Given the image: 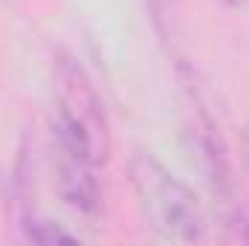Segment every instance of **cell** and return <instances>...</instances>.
<instances>
[{
  "label": "cell",
  "mask_w": 249,
  "mask_h": 246,
  "mask_svg": "<svg viewBox=\"0 0 249 246\" xmlns=\"http://www.w3.org/2000/svg\"><path fill=\"white\" fill-rule=\"evenodd\" d=\"M53 96L55 151L102 168L110 154V124L93 81L70 55H58L53 67Z\"/></svg>",
  "instance_id": "cell-1"
},
{
  "label": "cell",
  "mask_w": 249,
  "mask_h": 246,
  "mask_svg": "<svg viewBox=\"0 0 249 246\" xmlns=\"http://www.w3.org/2000/svg\"><path fill=\"white\" fill-rule=\"evenodd\" d=\"M130 183L148 229L162 241L197 244L206 238V223L194 191L177 180L157 157L139 151L130 159Z\"/></svg>",
  "instance_id": "cell-2"
},
{
  "label": "cell",
  "mask_w": 249,
  "mask_h": 246,
  "mask_svg": "<svg viewBox=\"0 0 249 246\" xmlns=\"http://www.w3.org/2000/svg\"><path fill=\"white\" fill-rule=\"evenodd\" d=\"M55 183L61 200L78 214L96 217L102 209V185H99V168L75 159L70 154L55 151Z\"/></svg>",
  "instance_id": "cell-3"
},
{
  "label": "cell",
  "mask_w": 249,
  "mask_h": 246,
  "mask_svg": "<svg viewBox=\"0 0 249 246\" xmlns=\"http://www.w3.org/2000/svg\"><path fill=\"white\" fill-rule=\"evenodd\" d=\"M23 232H26V238L32 244H72L75 241V235L64 232L61 226H55V223H50L44 217H35V214H29L23 220Z\"/></svg>",
  "instance_id": "cell-4"
},
{
  "label": "cell",
  "mask_w": 249,
  "mask_h": 246,
  "mask_svg": "<svg viewBox=\"0 0 249 246\" xmlns=\"http://www.w3.org/2000/svg\"><path fill=\"white\" fill-rule=\"evenodd\" d=\"M220 3H223V6H244L247 0H220Z\"/></svg>",
  "instance_id": "cell-5"
},
{
  "label": "cell",
  "mask_w": 249,
  "mask_h": 246,
  "mask_svg": "<svg viewBox=\"0 0 249 246\" xmlns=\"http://www.w3.org/2000/svg\"><path fill=\"white\" fill-rule=\"evenodd\" d=\"M247 151H249V130H247Z\"/></svg>",
  "instance_id": "cell-6"
}]
</instances>
